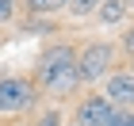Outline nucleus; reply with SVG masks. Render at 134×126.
I'll return each mask as SVG.
<instances>
[{"label":"nucleus","instance_id":"obj_6","mask_svg":"<svg viewBox=\"0 0 134 126\" xmlns=\"http://www.w3.org/2000/svg\"><path fill=\"white\" fill-rule=\"evenodd\" d=\"M100 15H96V19L103 23V27H115V23H123L126 19V11H130V4H126V0H100Z\"/></svg>","mask_w":134,"mask_h":126},{"label":"nucleus","instance_id":"obj_5","mask_svg":"<svg viewBox=\"0 0 134 126\" xmlns=\"http://www.w3.org/2000/svg\"><path fill=\"white\" fill-rule=\"evenodd\" d=\"M115 111H119V107H111L103 95H88V99L77 107V122L73 126H111Z\"/></svg>","mask_w":134,"mask_h":126},{"label":"nucleus","instance_id":"obj_2","mask_svg":"<svg viewBox=\"0 0 134 126\" xmlns=\"http://www.w3.org/2000/svg\"><path fill=\"white\" fill-rule=\"evenodd\" d=\"M35 103V84L23 76H0V115H15Z\"/></svg>","mask_w":134,"mask_h":126},{"label":"nucleus","instance_id":"obj_9","mask_svg":"<svg viewBox=\"0 0 134 126\" xmlns=\"http://www.w3.org/2000/svg\"><path fill=\"white\" fill-rule=\"evenodd\" d=\"M111 126H134V111H115Z\"/></svg>","mask_w":134,"mask_h":126},{"label":"nucleus","instance_id":"obj_11","mask_svg":"<svg viewBox=\"0 0 134 126\" xmlns=\"http://www.w3.org/2000/svg\"><path fill=\"white\" fill-rule=\"evenodd\" d=\"M38 126H62V115H58V111H50V115L42 118V122H38Z\"/></svg>","mask_w":134,"mask_h":126},{"label":"nucleus","instance_id":"obj_8","mask_svg":"<svg viewBox=\"0 0 134 126\" xmlns=\"http://www.w3.org/2000/svg\"><path fill=\"white\" fill-rule=\"evenodd\" d=\"M35 11H58V8H65L69 0H27Z\"/></svg>","mask_w":134,"mask_h":126},{"label":"nucleus","instance_id":"obj_7","mask_svg":"<svg viewBox=\"0 0 134 126\" xmlns=\"http://www.w3.org/2000/svg\"><path fill=\"white\" fill-rule=\"evenodd\" d=\"M65 8H69L73 15H77V19H84L88 11H96V8H100V0H69Z\"/></svg>","mask_w":134,"mask_h":126},{"label":"nucleus","instance_id":"obj_3","mask_svg":"<svg viewBox=\"0 0 134 126\" xmlns=\"http://www.w3.org/2000/svg\"><path fill=\"white\" fill-rule=\"evenodd\" d=\"M111 69V46L107 42H88L84 53L77 57V80H100Z\"/></svg>","mask_w":134,"mask_h":126},{"label":"nucleus","instance_id":"obj_10","mask_svg":"<svg viewBox=\"0 0 134 126\" xmlns=\"http://www.w3.org/2000/svg\"><path fill=\"white\" fill-rule=\"evenodd\" d=\"M15 15V0H0V23H8Z\"/></svg>","mask_w":134,"mask_h":126},{"label":"nucleus","instance_id":"obj_4","mask_svg":"<svg viewBox=\"0 0 134 126\" xmlns=\"http://www.w3.org/2000/svg\"><path fill=\"white\" fill-rule=\"evenodd\" d=\"M103 99L119 111H134V73H111L103 84Z\"/></svg>","mask_w":134,"mask_h":126},{"label":"nucleus","instance_id":"obj_12","mask_svg":"<svg viewBox=\"0 0 134 126\" xmlns=\"http://www.w3.org/2000/svg\"><path fill=\"white\" fill-rule=\"evenodd\" d=\"M123 46H126V50H130V53H134V27H130V31H126V34H123Z\"/></svg>","mask_w":134,"mask_h":126},{"label":"nucleus","instance_id":"obj_1","mask_svg":"<svg viewBox=\"0 0 134 126\" xmlns=\"http://www.w3.org/2000/svg\"><path fill=\"white\" fill-rule=\"evenodd\" d=\"M38 84L46 88V92L62 95L69 92L73 84H77V53H73V46H50V50L38 57Z\"/></svg>","mask_w":134,"mask_h":126}]
</instances>
